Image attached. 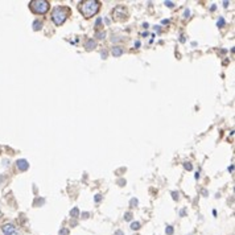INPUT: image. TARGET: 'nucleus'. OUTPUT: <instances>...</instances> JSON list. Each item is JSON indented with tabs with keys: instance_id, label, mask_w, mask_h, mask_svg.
Segmentation results:
<instances>
[{
	"instance_id": "1",
	"label": "nucleus",
	"mask_w": 235,
	"mask_h": 235,
	"mask_svg": "<svg viewBox=\"0 0 235 235\" xmlns=\"http://www.w3.org/2000/svg\"><path fill=\"white\" fill-rule=\"evenodd\" d=\"M99 8H100V3L98 0H85V2H82L79 4V11L86 19L96 15Z\"/></svg>"
},
{
	"instance_id": "2",
	"label": "nucleus",
	"mask_w": 235,
	"mask_h": 235,
	"mask_svg": "<svg viewBox=\"0 0 235 235\" xmlns=\"http://www.w3.org/2000/svg\"><path fill=\"white\" fill-rule=\"evenodd\" d=\"M70 15V8L67 7H56L52 12V19L56 25H62L67 16Z\"/></svg>"
},
{
	"instance_id": "3",
	"label": "nucleus",
	"mask_w": 235,
	"mask_h": 235,
	"mask_svg": "<svg viewBox=\"0 0 235 235\" xmlns=\"http://www.w3.org/2000/svg\"><path fill=\"white\" fill-rule=\"evenodd\" d=\"M29 7H31V11L33 13L36 15H44L46 13L49 11V2H46V0H33V2H31V4H29Z\"/></svg>"
},
{
	"instance_id": "4",
	"label": "nucleus",
	"mask_w": 235,
	"mask_h": 235,
	"mask_svg": "<svg viewBox=\"0 0 235 235\" xmlns=\"http://www.w3.org/2000/svg\"><path fill=\"white\" fill-rule=\"evenodd\" d=\"M112 17L115 20H126L127 19V9L124 7H116L112 12Z\"/></svg>"
},
{
	"instance_id": "5",
	"label": "nucleus",
	"mask_w": 235,
	"mask_h": 235,
	"mask_svg": "<svg viewBox=\"0 0 235 235\" xmlns=\"http://www.w3.org/2000/svg\"><path fill=\"white\" fill-rule=\"evenodd\" d=\"M2 230L3 233L6 235H20V233H19V230L16 229V226L12 223H4L2 226Z\"/></svg>"
},
{
	"instance_id": "6",
	"label": "nucleus",
	"mask_w": 235,
	"mask_h": 235,
	"mask_svg": "<svg viewBox=\"0 0 235 235\" xmlns=\"http://www.w3.org/2000/svg\"><path fill=\"white\" fill-rule=\"evenodd\" d=\"M16 165H17V168L20 170H27L29 168V163L27 160H19L16 163Z\"/></svg>"
},
{
	"instance_id": "7",
	"label": "nucleus",
	"mask_w": 235,
	"mask_h": 235,
	"mask_svg": "<svg viewBox=\"0 0 235 235\" xmlns=\"http://www.w3.org/2000/svg\"><path fill=\"white\" fill-rule=\"evenodd\" d=\"M124 53V49L122 46H114L112 48V56L114 57H120Z\"/></svg>"
},
{
	"instance_id": "8",
	"label": "nucleus",
	"mask_w": 235,
	"mask_h": 235,
	"mask_svg": "<svg viewBox=\"0 0 235 235\" xmlns=\"http://www.w3.org/2000/svg\"><path fill=\"white\" fill-rule=\"evenodd\" d=\"M95 46H96V42H95L94 40H89V41L86 42V48L89 49V50H91V49H94Z\"/></svg>"
},
{
	"instance_id": "9",
	"label": "nucleus",
	"mask_w": 235,
	"mask_h": 235,
	"mask_svg": "<svg viewBox=\"0 0 235 235\" xmlns=\"http://www.w3.org/2000/svg\"><path fill=\"white\" fill-rule=\"evenodd\" d=\"M41 27H42V23H41V21L36 20L35 23H33V29H35V31H38V29H41Z\"/></svg>"
},
{
	"instance_id": "10",
	"label": "nucleus",
	"mask_w": 235,
	"mask_h": 235,
	"mask_svg": "<svg viewBox=\"0 0 235 235\" xmlns=\"http://www.w3.org/2000/svg\"><path fill=\"white\" fill-rule=\"evenodd\" d=\"M78 214H79V210H78L77 207H74V209H73L71 210V212H70V215H71V217H78Z\"/></svg>"
},
{
	"instance_id": "11",
	"label": "nucleus",
	"mask_w": 235,
	"mask_h": 235,
	"mask_svg": "<svg viewBox=\"0 0 235 235\" xmlns=\"http://www.w3.org/2000/svg\"><path fill=\"white\" fill-rule=\"evenodd\" d=\"M131 229L132 230H139L140 229V223L139 222H132L131 223Z\"/></svg>"
},
{
	"instance_id": "12",
	"label": "nucleus",
	"mask_w": 235,
	"mask_h": 235,
	"mask_svg": "<svg viewBox=\"0 0 235 235\" xmlns=\"http://www.w3.org/2000/svg\"><path fill=\"white\" fill-rule=\"evenodd\" d=\"M165 231H166V234H168V235H172L173 234V227L172 226H166Z\"/></svg>"
},
{
	"instance_id": "13",
	"label": "nucleus",
	"mask_w": 235,
	"mask_h": 235,
	"mask_svg": "<svg viewBox=\"0 0 235 235\" xmlns=\"http://www.w3.org/2000/svg\"><path fill=\"white\" fill-rule=\"evenodd\" d=\"M130 203H131V206L134 207V206H136V205H138V199H136V198H132Z\"/></svg>"
},
{
	"instance_id": "14",
	"label": "nucleus",
	"mask_w": 235,
	"mask_h": 235,
	"mask_svg": "<svg viewBox=\"0 0 235 235\" xmlns=\"http://www.w3.org/2000/svg\"><path fill=\"white\" fill-rule=\"evenodd\" d=\"M184 166H185V169H188V170H192V169H193L192 164H189V163H185V164H184Z\"/></svg>"
},
{
	"instance_id": "15",
	"label": "nucleus",
	"mask_w": 235,
	"mask_h": 235,
	"mask_svg": "<svg viewBox=\"0 0 235 235\" xmlns=\"http://www.w3.org/2000/svg\"><path fill=\"white\" fill-rule=\"evenodd\" d=\"M124 219H126V221H131V219H132V214H131V213H127L126 217H124Z\"/></svg>"
},
{
	"instance_id": "16",
	"label": "nucleus",
	"mask_w": 235,
	"mask_h": 235,
	"mask_svg": "<svg viewBox=\"0 0 235 235\" xmlns=\"http://www.w3.org/2000/svg\"><path fill=\"white\" fill-rule=\"evenodd\" d=\"M105 35H106V33L105 32H98V38H105Z\"/></svg>"
},
{
	"instance_id": "17",
	"label": "nucleus",
	"mask_w": 235,
	"mask_h": 235,
	"mask_svg": "<svg viewBox=\"0 0 235 235\" xmlns=\"http://www.w3.org/2000/svg\"><path fill=\"white\" fill-rule=\"evenodd\" d=\"M223 24H224V20L221 17V19H219V20H218V27H223Z\"/></svg>"
},
{
	"instance_id": "18",
	"label": "nucleus",
	"mask_w": 235,
	"mask_h": 235,
	"mask_svg": "<svg viewBox=\"0 0 235 235\" xmlns=\"http://www.w3.org/2000/svg\"><path fill=\"white\" fill-rule=\"evenodd\" d=\"M60 235H69V231H67V230H61Z\"/></svg>"
},
{
	"instance_id": "19",
	"label": "nucleus",
	"mask_w": 235,
	"mask_h": 235,
	"mask_svg": "<svg viewBox=\"0 0 235 235\" xmlns=\"http://www.w3.org/2000/svg\"><path fill=\"white\" fill-rule=\"evenodd\" d=\"M94 199H95V202H99V201L102 199V195H99V194L95 195V198H94Z\"/></svg>"
},
{
	"instance_id": "20",
	"label": "nucleus",
	"mask_w": 235,
	"mask_h": 235,
	"mask_svg": "<svg viewBox=\"0 0 235 235\" xmlns=\"http://www.w3.org/2000/svg\"><path fill=\"white\" fill-rule=\"evenodd\" d=\"M165 6H168V7H173L174 4H173V2H165Z\"/></svg>"
},
{
	"instance_id": "21",
	"label": "nucleus",
	"mask_w": 235,
	"mask_h": 235,
	"mask_svg": "<svg viewBox=\"0 0 235 235\" xmlns=\"http://www.w3.org/2000/svg\"><path fill=\"white\" fill-rule=\"evenodd\" d=\"M100 24H102V19H98V20H96V28H99Z\"/></svg>"
},
{
	"instance_id": "22",
	"label": "nucleus",
	"mask_w": 235,
	"mask_h": 235,
	"mask_svg": "<svg viewBox=\"0 0 235 235\" xmlns=\"http://www.w3.org/2000/svg\"><path fill=\"white\" fill-rule=\"evenodd\" d=\"M172 194H173V198H174V199H177V198H178V193H176V192H173Z\"/></svg>"
},
{
	"instance_id": "23",
	"label": "nucleus",
	"mask_w": 235,
	"mask_h": 235,
	"mask_svg": "<svg viewBox=\"0 0 235 235\" xmlns=\"http://www.w3.org/2000/svg\"><path fill=\"white\" fill-rule=\"evenodd\" d=\"M135 45H136L135 48H139V46H140V42H139V41H136V42H135Z\"/></svg>"
},
{
	"instance_id": "24",
	"label": "nucleus",
	"mask_w": 235,
	"mask_h": 235,
	"mask_svg": "<svg viewBox=\"0 0 235 235\" xmlns=\"http://www.w3.org/2000/svg\"><path fill=\"white\" fill-rule=\"evenodd\" d=\"M115 235H123V233H122V231H116Z\"/></svg>"
},
{
	"instance_id": "25",
	"label": "nucleus",
	"mask_w": 235,
	"mask_h": 235,
	"mask_svg": "<svg viewBox=\"0 0 235 235\" xmlns=\"http://www.w3.org/2000/svg\"><path fill=\"white\" fill-rule=\"evenodd\" d=\"M106 56H107V53H106V52L102 53V57H103V58H106Z\"/></svg>"
},
{
	"instance_id": "26",
	"label": "nucleus",
	"mask_w": 235,
	"mask_h": 235,
	"mask_svg": "<svg viewBox=\"0 0 235 235\" xmlns=\"http://www.w3.org/2000/svg\"><path fill=\"white\" fill-rule=\"evenodd\" d=\"M0 217H2V210H0Z\"/></svg>"
}]
</instances>
